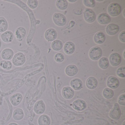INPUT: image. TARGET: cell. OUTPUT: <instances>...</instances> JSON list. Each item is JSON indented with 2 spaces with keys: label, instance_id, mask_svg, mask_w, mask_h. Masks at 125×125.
I'll use <instances>...</instances> for the list:
<instances>
[{
  "label": "cell",
  "instance_id": "cell-21",
  "mask_svg": "<svg viewBox=\"0 0 125 125\" xmlns=\"http://www.w3.org/2000/svg\"><path fill=\"white\" fill-rule=\"evenodd\" d=\"M105 36L102 32H99L96 33L94 36V41L97 44H103L105 41Z\"/></svg>",
  "mask_w": 125,
  "mask_h": 125
},
{
  "label": "cell",
  "instance_id": "cell-15",
  "mask_svg": "<svg viewBox=\"0 0 125 125\" xmlns=\"http://www.w3.org/2000/svg\"><path fill=\"white\" fill-rule=\"evenodd\" d=\"M22 99V95L20 93H16L11 96L10 101L14 106L19 105Z\"/></svg>",
  "mask_w": 125,
  "mask_h": 125
},
{
  "label": "cell",
  "instance_id": "cell-36",
  "mask_svg": "<svg viewBox=\"0 0 125 125\" xmlns=\"http://www.w3.org/2000/svg\"><path fill=\"white\" fill-rule=\"evenodd\" d=\"M118 103L122 106H125V94H121L118 98Z\"/></svg>",
  "mask_w": 125,
  "mask_h": 125
},
{
  "label": "cell",
  "instance_id": "cell-42",
  "mask_svg": "<svg viewBox=\"0 0 125 125\" xmlns=\"http://www.w3.org/2000/svg\"><path fill=\"white\" fill-rule=\"evenodd\" d=\"M97 1H98V2H102V1H103V0H97Z\"/></svg>",
  "mask_w": 125,
  "mask_h": 125
},
{
  "label": "cell",
  "instance_id": "cell-1",
  "mask_svg": "<svg viewBox=\"0 0 125 125\" xmlns=\"http://www.w3.org/2000/svg\"><path fill=\"white\" fill-rule=\"evenodd\" d=\"M107 11L110 16L112 17H116L120 14L121 8L119 4L113 3L109 5Z\"/></svg>",
  "mask_w": 125,
  "mask_h": 125
},
{
  "label": "cell",
  "instance_id": "cell-9",
  "mask_svg": "<svg viewBox=\"0 0 125 125\" xmlns=\"http://www.w3.org/2000/svg\"><path fill=\"white\" fill-rule=\"evenodd\" d=\"M119 84L118 80L113 76L109 77L107 81V86L111 89H116L119 86Z\"/></svg>",
  "mask_w": 125,
  "mask_h": 125
},
{
  "label": "cell",
  "instance_id": "cell-29",
  "mask_svg": "<svg viewBox=\"0 0 125 125\" xmlns=\"http://www.w3.org/2000/svg\"><path fill=\"white\" fill-rule=\"evenodd\" d=\"M56 6L58 9L63 10H66L68 7V2L66 0H59L57 1Z\"/></svg>",
  "mask_w": 125,
  "mask_h": 125
},
{
  "label": "cell",
  "instance_id": "cell-27",
  "mask_svg": "<svg viewBox=\"0 0 125 125\" xmlns=\"http://www.w3.org/2000/svg\"><path fill=\"white\" fill-rule=\"evenodd\" d=\"M98 65L99 67L102 69H106L109 66V61L108 59L104 57L102 58L99 61Z\"/></svg>",
  "mask_w": 125,
  "mask_h": 125
},
{
  "label": "cell",
  "instance_id": "cell-11",
  "mask_svg": "<svg viewBox=\"0 0 125 125\" xmlns=\"http://www.w3.org/2000/svg\"><path fill=\"white\" fill-rule=\"evenodd\" d=\"M119 27L117 25L110 24L107 26L106 31V33L109 35L113 36L117 34L119 31Z\"/></svg>",
  "mask_w": 125,
  "mask_h": 125
},
{
  "label": "cell",
  "instance_id": "cell-7",
  "mask_svg": "<svg viewBox=\"0 0 125 125\" xmlns=\"http://www.w3.org/2000/svg\"><path fill=\"white\" fill-rule=\"evenodd\" d=\"M72 107L76 111H82L86 109L87 104L83 100L77 99L73 102Z\"/></svg>",
  "mask_w": 125,
  "mask_h": 125
},
{
  "label": "cell",
  "instance_id": "cell-30",
  "mask_svg": "<svg viewBox=\"0 0 125 125\" xmlns=\"http://www.w3.org/2000/svg\"><path fill=\"white\" fill-rule=\"evenodd\" d=\"M103 95L105 98L110 99L113 97L114 92L112 89L109 88H106L104 90Z\"/></svg>",
  "mask_w": 125,
  "mask_h": 125
},
{
  "label": "cell",
  "instance_id": "cell-39",
  "mask_svg": "<svg viewBox=\"0 0 125 125\" xmlns=\"http://www.w3.org/2000/svg\"><path fill=\"white\" fill-rule=\"evenodd\" d=\"M69 2H76L77 0H68Z\"/></svg>",
  "mask_w": 125,
  "mask_h": 125
},
{
  "label": "cell",
  "instance_id": "cell-25",
  "mask_svg": "<svg viewBox=\"0 0 125 125\" xmlns=\"http://www.w3.org/2000/svg\"><path fill=\"white\" fill-rule=\"evenodd\" d=\"M24 112L22 109L17 108L14 110L13 113V117L16 120H20L23 118Z\"/></svg>",
  "mask_w": 125,
  "mask_h": 125
},
{
  "label": "cell",
  "instance_id": "cell-4",
  "mask_svg": "<svg viewBox=\"0 0 125 125\" xmlns=\"http://www.w3.org/2000/svg\"><path fill=\"white\" fill-rule=\"evenodd\" d=\"M25 62V57L23 53L19 52L14 56L12 60L13 64L16 66H21Z\"/></svg>",
  "mask_w": 125,
  "mask_h": 125
},
{
  "label": "cell",
  "instance_id": "cell-19",
  "mask_svg": "<svg viewBox=\"0 0 125 125\" xmlns=\"http://www.w3.org/2000/svg\"><path fill=\"white\" fill-rule=\"evenodd\" d=\"M78 72V69L76 66L70 65L68 66L65 69L66 74L69 76H73L76 75Z\"/></svg>",
  "mask_w": 125,
  "mask_h": 125
},
{
  "label": "cell",
  "instance_id": "cell-20",
  "mask_svg": "<svg viewBox=\"0 0 125 125\" xmlns=\"http://www.w3.org/2000/svg\"><path fill=\"white\" fill-rule=\"evenodd\" d=\"M2 40L6 43L11 42L13 39L14 35L10 31H6L3 32L1 35Z\"/></svg>",
  "mask_w": 125,
  "mask_h": 125
},
{
  "label": "cell",
  "instance_id": "cell-41",
  "mask_svg": "<svg viewBox=\"0 0 125 125\" xmlns=\"http://www.w3.org/2000/svg\"><path fill=\"white\" fill-rule=\"evenodd\" d=\"M124 52H125V51H124V54H123L124 57V58H125V56H124Z\"/></svg>",
  "mask_w": 125,
  "mask_h": 125
},
{
  "label": "cell",
  "instance_id": "cell-3",
  "mask_svg": "<svg viewBox=\"0 0 125 125\" xmlns=\"http://www.w3.org/2000/svg\"><path fill=\"white\" fill-rule=\"evenodd\" d=\"M53 20L56 25L60 27L63 26L66 24V17L64 15L60 13H55L54 14Z\"/></svg>",
  "mask_w": 125,
  "mask_h": 125
},
{
  "label": "cell",
  "instance_id": "cell-24",
  "mask_svg": "<svg viewBox=\"0 0 125 125\" xmlns=\"http://www.w3.org/2000/svg\"><path fill=\"white\" fill-rule=\"evenodd\" d=\"M50 119L46 115H41L38 119V123L39 125H50Z\"/></svg>",
  "mask_w": 125,
  "mask_h": 125
},
{
  "label": "cell",
  "instance_id": "cell-33",
  "mask_svg": "<svg viewBox=\"0 0 125 125\" xmlns=\"http://www.w3.org/2000/svg\"><path fill=\"white\" fill-rule=\"evenodd\" d=\"M84 5L87 7L94 8L95 5V2L94 0H83Z\"/></svg>",
  "mask_w": 125,
  "mask_h": 125
},
{
  "label": "cell",
  "instance_id": "cell-13",
  "mask_svg": "<svg viewBox=\"0 0 125 125\" xmlns=\"http://www.w3.org/2000/svg\"><path fill=\"white\" fill-rule=\"evenodd\" d=\"M97 20L99 24L102 25H106L110 22L111 18L107 14L102 13L98 16Z\"/></svg>",
  "mask_w": 125,
  "mask_h": 125
},
{
  "label": "cell",
  "instance_id": "cell-40",
  "mask_svg": "<svg viewBox=\"0 0 125 125\" xmlns=\"http://www.w3.org/2000/svg\"><path fill=\"white\" fill-rule=\"evenodd\" d=\"M61 125H68V124H62Z\"/></svg>",
  "mask_w": 125,
  "mask_h": 125
},
{
  "label": "cell",
  "instance_id": "cell-43",
  "mask_svg": "<svg viewBox=\"0 0 125 125\" xmlns=\"http://www.w3.org/2000/svg\"><path fill=\"white\" fill-rule=\"evenodd\" d=\"M123 125H125V121L124 122L123 124Z\"/></svg>",
  "mask_w": 125,
  "mask_h": 125
},
{
  "label": "cell",
  "instance_id": "cell-14",
  "mask_svg": "<svg viewBox=\"0 0 125 125\" xmlns=\"http://www.w3.org/2000/svg\"><path fill=\"white\" fill-rule=\"evenodd\" d=\"M57 37V32L54 29L52 28L48 29L45 32V38L48 41H53L56 39Z\"/></svg>",
  "mask_w": 125,
  "mask_h": 125
},
{
  "label": "cell",
  "instance_id": "cell-17",
  "mask_svg": "<svg viewBox=\"0 0 125 125\" xmlns=\"http://www.w3.org/2000/svg\"><path fill=\"white\" fill-rule=\"evenodd\" d=\"M98 82L97 80L93 77H90L87 79L86 82V85L88 89L93 90L97 87Z\"/></svg>",
  "mask_w": 125,
  "mask_h": 125
},
{
  "label": "cell",
  "instance_id": "cell-16",
  "mask_svg": "<svg viewBox=\"0 0 125 125\" xmlns=\"http://www.w3.org/2000/svg\"><path fill=\"white\" fill-rule=\"evenodd\" d=\"M75 46L74 44L71 42H68L65 44L64 51L67 54L70 55L74 52Z\"/></svg>",
  "mask_w": 125,
  "mask_h": 125
},
{
  "label": "cell",
  "instance_id": "cell-12",
  "mask_svg": "<svg viewBox=\"0 0 125 125\" xmlns=\"http://www.w3.org/2000/svg\"><path fill=\"white\" fill-rule=\"evenodd\" d=\"M62 95L65 98L69 99L73 97L74 92L71 87H64L62 90Z\"/></svg>",
  "mask_w": 125,
  "mask_h": 125
},
{
  "label": "cell",
  "instance_id": "cell-2",
  "mask_svg": "<svg viewBox=\"0 0 125 125\" xmlns=\"http://www.w3.org/2000/svg\"><path fill=\"white\" fill-rule=\"evenodd\" d=\"M102 54V50L99 47H93L89 52V57L91 60L94 61L98 60L100 59Z\"/></svg>",
  "mask_w": 125,
  "mask_h": 125
},
{
  "label": "cell",
  "instance_id": "cell-35",
  "mask_svg": "<svg viewBox=\"0 0 125 125\" xmlns=\"http://www.w3.org/2000/svg\"><path fill=\"white\" fill-rule=\"evenodd\" d=\"M54 58L55 61L58 63L62 62L65 59L64 55L61 53H58L56 54Z\"/></svg>",
  "mask_w": 125,
  "mask_h": 125
},
{
  "label": "cell",
  "instance_id": "cell-26",
  "mask_svg": "<svg viewBox=\"0 0 125 125\" xmlns=\"http://www.w3.org/2000/svg\"><path fill=\"white\" fill-rule=\"evenodd\" d=\"M63 43L61 41L59 40H55L52 44V47L53 50L59 51L62 49Z\"/></svg>",
  "mask_w": 125,
  "mask_h": 125
},
{
  "label": "cell",
  "instance_id": "cell-31",
  "mask_svg": "<svg viewBox=\"0 0 125 125\" xmlns=\"http://www.w3.org/2000/svg\"><path fill=\"white\" fill-rule=\"evenodd\" d=\"M0 66L2 68L6 70H10L12 67L11 62L7 60L2 61L0 62Z\"/></svg>",
  "mask_w": 125,
  "mask_h": 125
},
{
  "label": "cell",
  "instance_id": "cell-8",
  "mask_svg": "<svg viewBox=\"0 0 125 125\" xmlns=\"http://www.w3.org/2000/svg\"><path fill=\"white\" fill-rule=\"evenodd\" d=\"M121 61V57L118 53L113 52L110 56V62L112 66H117L120 63Z\"/></svg>",
  "mask_w": 125,
  "mask_h": 125
},
{
  "label": "cell",
  "instance_id": "cell-32",
  "mask_svg": "<svg viewBox=\"0 0 125 125\" xmlns=\"http://www.w3.org/2000/svg\"><path fill=\"white\" fill-rule=\"evenodd\" d=\"M117 75L121 78H125V67L121 66L118 69L116 72Z\"/></svg>",
  "mask_w": 125,
  "mask_h": 125
},
{
  "label": "cell",
  "instance_id": "cell-5",
  "mask_svg": "<svg viewBox=\"0 0 125 125\" xmlns=\"http://www.w3.org/2000/svg\"><path fill=\"white\" fill-rule=\"evenodd\" d=\"M84 17L86 22L88 23H92L95 20L96 15L93 10L87 8L84 11Z\"/></svg>",
  "mask_w": 125,
  "mask_h": 125
},
{
  "label": "cell",
  "instance_id": "cell-6",
  "mask_svg": "<svg viewBox=\"0 0 125 125\" xmlns=\"http://www.w3.org/2000/svg\"><path fill=\"white\" fill-rule=\"evenodd\" d=\"M120 115L121 110L119 105L117 103H115L110 112V117L114 120H117L119 119Z\"/></svg>",
  "mask_w": 125,
  "mask_h": 125
},
{
  "label": "cell",
  "instance_id": "cell-37",
  "mask_svg": "<svg viewBox=\"0 0 125 125\" xmlns=\"http://www.w3.org/2000/svg\"><path fill=\"white\" fill-rule=\"evenodd\" d=\"M119 39L120 41L123 43L125 42V32L123 31L120 33L119 36Z\"/></svg>",
  "mask_w": 125,
  "mask_h": 125
},
{
  "label": "cell",
  "instance_id": "cell-34",
  "mask_svg": "<svg viewBox=\"0 0 125 125\" xmlns=\"http://www.w3.org/2000/svg\"><path fill=\"white\" fill-rule=\"evenodd\" d=\"M27 5L29 8L34 9L38 6V2L36 0H29L28 1Z\"/></svg>",
  "mask_w": 125,
  "mask_h": 125
},
{
  "label": "cell",
  "instance_id": "cell-38",
  "mask_svg": "<svg viewBox=\"0 0 125 125\" xmlns=\"http://www.w3.org/2000/svg\"><path fill=\"white\" fill-rule=\"evenodd\" d=\"M9 125H18L17 124L15 123H11Z\"/></svg>",
  "mask_w": 125,
  "mask_h": 125
},
{
  "label": "cell",
  "instance_id": "cell-23",
  "mask_svg": "<svg viewBox=\"0 0 125 125\" xmlns=\"http://www.w3.org/2000/svg\"><path fill=\"white\" fill-rule=\"evenodd\" d=\"M26 33V30L25 28L22 27H20L18 28L16 30L15 35L17 40L21 41L24 38Z\"/></svg>",
  "mask_w": 125,
  "mask_h": 125
},
{
  "label": "cell",
  "instance_id": "cell-18",
  "mask_svg": "<svg viewBox=\"0 0 125 125\" xmlns=\"http://www.w3.org/2000/svg\"><path fill=\"white\" fill-rule=\"evenodd\" d=\"M14 55V52L11 49L9 48L5 49L1 54L2 58L3 60H9L12 59Z\"/></svg>",
  "mask_w": 125,
  "mask_h": 125
},
{
  "label": "cell",
  "instance_id": "cell-10",
  "mask_svg": "<svg viewBox=\"0 0 125 125\" xmlns=\"http://www.w3.org/2000/svg\"><path fill=\"white\" fill-rule=\"evenodd\" d=\"M46 106L43 101L40 100L35 104L34 106V110L36 113L38 115L43 114L45 110Z\"/></svg>",
  "mask_w": 125,
  "mask_h": 125
},
{
  "label": "cell",
  "instance_id": "cell-22",
  "mask_svg": "<svg viewBox=\"0 0 125 125\" xmlns=\"http://www.w3.org/2000/svg\"><path fill=\"white\" fill-rule=\"evenodd\" d=\"M71 85L73 89L76 90H79L82 88V82L80 79L75 78L71 81Z\"/></svg>",
  "mask_w": 125,
  "mask_h": 125
},
{
  "label": "cell",
  "instance_id": "cell-28",
  "mask_svg": "<svg viewBox=\"0 0 125 125\" xmlns=\"http://www.w3.org/2000/svg\"><path fill=\"white\" fill-rule=\"evenodd\" d=\"M8 28V23L3 17H0V32H5Z\"/></svg>",
  "mask_w": 125,
  "mask_h": 125
}]
</instances>
